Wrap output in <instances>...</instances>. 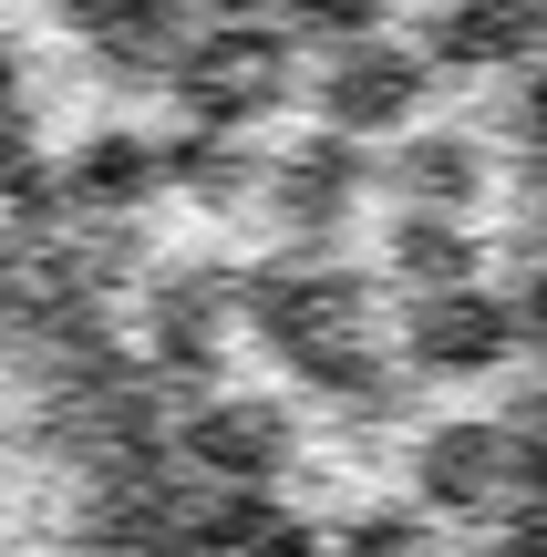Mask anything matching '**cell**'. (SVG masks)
I'll use <instances>...</instances> for the list:
<instances>
[{
  "label": "cell",
  "instance_id": "obj_1",
  "mask_svg": "<svg viewBox=\"0 0 547 557\" xmlns=\"http://www.w3.org/2000/svg\"><path fill=\"white\" fill-rule=\"evenodd\" d=\"M0 557H186L135 465V423L83 361L0 197Z\"/></svg>",
  "mask_w": 547,
  "mask_h": 557
}]
</instances>
